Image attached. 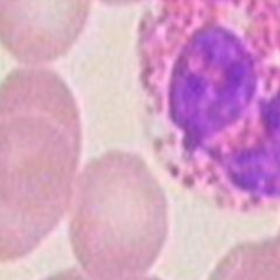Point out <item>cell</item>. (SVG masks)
Here are the masks:
<instances>
[{
    "instance_id": "1",
    "label": "cell",
    "mask_w": 280,
    "mask_h": 280,
    "mask_svg": "<svg viewBox=\"0 0 280 280\" xmlns=\"http://www.w3.org/2000/svg\"><path fill=\"white\" fill-rule=\"evenodd\" d=\"M144 123L182 188L234 214L280 205V0H151Z\"/></svg>"
},
{
    "instance_id": "4",
    "label": "cell",
    "mask_w": 280,
    "mask_h": 280,
    "mask_svg": "<svg viewBox=\"0 0 280 280\" xmlns=\"http://www.w3.org/2000/svg\"><path fill=\"white\" fill-rule=\"evenodd\" d=\"M88 13V0H0V45L27 67L50 63L73 47Z\"/></svg>"
},
{
    "instance_id": "2",
    "label": "cell",
    "mask_w": 280,
    "mask_h": 280,
    "mask_svg": "<svg viewBox=\"0 0 280 280\" xmlns=\"http://www.w3.org/2000/svg\"><path fill=\"white\" fill-rule=\"evenodd\" d=\"M81 119L66 82L25 67L0 82V261L38 248L73 200Z\"/></svg>"
},
{
    "instance_id": "3",
    "label": "cell",
    "mask_w": 280,
    "mask_h": 280,
    "mask_svg": "<svg viewBox=\"0 0 280 280\" xmlns=\"http://www.w3.org/2000/svg\"><path fill=\"white\" fill-rule=\"evenodd\" d=\"M70 242L89 280H155L146 273L169 231L166 196L141 160L109 152L77 176Z\"/></svg>"
},
{
    "instance_id": "5",
    "label": "cell",
    "mask_w": 280,
    "mask_h": 280,
    "mask_svg": "<svg viewBox=\"0 0 280 280\" xmlns=\"http://www.w3.org/2000/svg\"><path fill=\"white\" fill-rule=\"evenodd\" d=\"M261 268L267 280H280V231L261 242Z\"/></svg>"
}]
</instances>
